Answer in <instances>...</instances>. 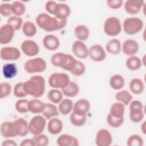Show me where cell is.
<instances>
[{"instance_id":"cell-1","label":"cell","mask_w":146,"mask_h":146,"mask_svg":"<svg viewBox=\"0 0 146 146\" xmlns=\"http://www.w3.org/2000/svg\"><path fill=\"white\" fill-rule=\"evenodd\" d=\"M37 25L46 31L51 32L63 29L67 25V20H60L46 13L39 14L35 19Z\"/></svg>"},{"instance_id":"cell-2","label":"cell","mask_w":146,"mask_h":146,"mask_svg":"<svg viewBox=\"0 0 146 146\" xmlns=\"http://www.w3.org/2000/svg\"><path fill=\"white\" fill-rule=\"evenodd\" d=\"M45 84L44 77L40 75H35L23 82V87L27 95L39 98L44 93Z\"/></svg>"},{"instance_id":"cell-3","label":"cell","mask_w":146,"mask_h":146,"mask_svg":"<svg viewBox=\"0 0 146 146\" xmlns=\"http://www.w3.org/2000/svg\"><path fill=\"white\" fill-rule=\"evenodd\" d=\"M144 27V22L139 17H133L126 18L123 23L124 32L128 35H134L139 33Z\"/></svg>"},{"instance_id":"cell-4","label":"cell","mask_w":146,"mask_h":146,"mask_svg":"<svg viewBox=\"0 0 146 146\" xmlns=\"http://www.w3.org/2000/svg\"><path fill=\"white\" fill-rule=\"evenodd\" d=\"M103 30L104 33L110 36H116L122 30L121 23L117 17H110L104 21Z\"/></svg>"},{"instance_id":"cell-5","label":"cell","mask_w":146,"mask_h":146,"mask_svg":"<svg viewBox=\"0 0 146 146\" xmlns=\"http://www.w3.org/2000/svg\"><path fill=\"white\" fill-rule=\"evenodd\" d=\"M68 75L64 72H54L51 74L48 79L49 86L52 88L62 89L70 82Z\"/></svg>"},{"instance_id":"cell-6","label":"cell","mask_w":146,"mask_h":146,"mask_svg":"<svg viewBox=\"0 0 146 146\" xmlns=\"http://www.w3.org/2000/svg\"><path fill=\"white\" fill-rule=\"evenodd\" d=\"M47 63L44 59L37 57L30 59L24 64L25 70L29 74L42 72L46 70Z\"/></svg>"},{"instance_id":"cell-7","label":"cell","mask_w":146,"mask_h":146,"mask_svg":"<svg viewBox=\"0 0 146 146\" xmlns=\"http://www.w3.org/2000/svg\"><path fill=\"white\" fill-rule=\"evenodd\" d=\"M129 105L130 120L135 123L141 121L144 117L143 103L138 100H133Z\"/></svg>"},{"instance_id":"cell-8","label":"cell","mask_w":146,"mask_h":146,"mask_svg":"<svg viewBox=\"0 0 146 146\" xmlns=\"http://www.w3.org/2000/svg\"><path fill=\"white\" fill-rule=\"evenodd\" d=\"M46 125V119L43 116L36 115L33 117L29 122V132L34 136L42 133Z\"/></svg>"},{"instance_id":"cell-9","label":"cell","mask_w":146,"mask_h":146,"mask_svg":"<svg viewBox=\"0 0 146 146\" xmlns=\"http://www.w3.org/2000/svg\"><path fill=\"white\" fill-rule=\"evenodd\" d=\"M21 53L18 48L14 47L6 46L1 49L0 56L5 61H13L19 59Z\"/></svg>"},{"instance_id":"cell-10","label":"cell","mask_w":146,"mask_h":146,"mask_svg":"<svg viewBox=\"0 0 146 146\" xmlns=\"http://www.w3.org/2000/svg\"><path fill=\"white\" fill-rule=\"evenodd\" d=\"M21 49L25 55L29 57L38 55L39 52V47L38 43L31 39H26L23 41L21 44Z\"/></svg>"},{"instance_id":"cell-11","label":"cell","mask_w":146,"mask_h":146,"mask_svg":"<svg viewBox=\"0 0 146 146\" xmlns=\"http://www.w3.org/2000/svg\"><path fill=\"white\" fill-rule=\"evenodd\" d=\"M112 136L107 129H99L96 135L95 144L98 146H109L112 143Z\"/></svg>"},{"instance_id":"cell-12","label":"cell","mask_w":146,"mask_h":146,"mask_svg":"<svg viewBox=\"0 0 146 146\" xmlns=\"http://www.w3.org/2000/svg\"><path fill=\"white\" fill-rule=\"evenodd\" d=\"M88 56L94 62H102L106 58V52L102 46L95 44L90 47Z\"/></svg>"},{"instance_id":"cell-13","label":"cell","mask_w":146,"mask_h":146,"mask_svg":"<svg viewBox=\"0 0 146 146\" xmlns=\"http://www.w3.org/2000/svg\"><path fill=\"white\" fill-rule=\"evenodd\" d=\"M15 34L14 29L9 24L3 25L0 28V43L6 44L11 42Z\"/></svg>"},{"instance_id":"cell-14","label":"cell","mask_w":146,"mask_h":146,"mask_svg":"<svg viewBox=\"0 0 146 146\" xmlns=\"http://www.w3.org/2000/svg\"><path fill=\"white\" fill-rule=\"evenodd\" d=\"M144 5L145 2L143 0H128L124 2V7L128 14L135 15L140 11Z\"/></svg>"},{"instance_id":"cell-15","label":"cell","mask_w":146,"mask_h":146,"mask_svg":"<svg viewBox=\"0 0 146 146\" xmlns=\"http://www.w3.org/2000/svg\"><path fill=\"white\" fill-rule=\"evenodd\" d=\"M121 50L123 53L127 56L135 55L139 50L138 42L133 39H128L124 40L121 45Z\"/></svg>"},{"instance_id":"cell-16","label":"cell","mask_w":146,"mask_h":146,"mask_svg":"<svg viewBox=\"0 0 146 146\" xmlns=\"http://www.w3.org/2000/svg\"><path fill=\"white\" fill-rule=\"evenodd\" d=\"M73 54L78 58L84 59L88 56V51L86 44L82 41L75 40L72 44Z\"/></svg>"},{"instance_id":"cell-17","label":"cell","mask_w":146,"mask_h":146,"mask_svg":"<svg viewBox=\"0 0 146 146\" xmlns=\"http://www.w3.org/2000/svg\"><path fill=\"white\" fill-rule=\"evenodd\" d=\"M90 108L91 104L88 100L80 99L74 104L72 112L78 115L84 116L88 112Z\"/></svg>"},{"instance_id":"cell-18","label":"cell","mask_w":146,"mask_h":146,"mask_svg":"<svg viewBox=\"0 0 146 146\" xmlns=\"http://www.w3.org/2000/svg\"><path fill=\"white\" fill-rule=\"evenodd\" d=\"M13 122L17 136L24 137L29 133V122L23 117H19Z\"/></svg>"},{"instance_id":"cell-19","label":"cell","mask_w":146,"mask_h":146,"mask_svg":"<svg viewBox=\"0 0 146 146\" xmlns=\"http://www.w3.org/2000/svg\"><path fill=\"white\" fill-rule=\"evenodd\" d=\"M44 47L49 51L57 50L60 46L59 38L54 34H47L45 35L42 40Z\"/></svg>"},{"instance_id":"cell-20","label":"cell","mask_w":146,"mask_h":146,"mask_svg":"<svg viewBox=\"0 0 146 146\" xmlns=\"http://www.w3.org/2000/svg\"><path fill=\"white\" fill-rule=\"evenodd\" d=\"M70 14L71 9L70 6L66 3H60L57 4L54 13V15L58 19L67 20Z\"/></svg>"},{"instance_id":"cell-21","label":"cell","mask_w":146,"mask_h":146,"mask_svg":"<svg viewBox=\"0 0 146 146\" xmlns=\"http://www.w3.org/2000/svg\"><path fill=\"white\" fill-rule=\"evenodd\" d=\"M56 144L59 146H78V139L71 135L62 134L56 139Z\"/></svg>"},{"instance_id":"cell-22","label":"cell","mask_w":146,"mask_h":146,"mask_svg":"<svg viewBox=\"0 0 146 146\" xmlns=\"http://www.w3.org/2000/svg\"><path fill=\"white\" fill-rule=\"evenodd\" d=\"M47 130L52 135H58L63 129V124L62 120L58 117L50 119L47 124Z\"/></svg>"},{"instance_id":"cell-23","label":"cell","mask_w":146,"mask_h":146,"mask_svg":"<svg viewBox=\"0 0 146 146\" xmlns=\"http://www.w3.org/2000/svg\"><path fill=\"white\" fill-rule=\"evenodd\" d=\"M1 133L5 138L15 137L17 136L13 122L5 121L1 125Z\"/></svg>"},{"instance_id":"cell-24","label":"cell","mask_w":146,"mask_h":146,"mask_svg":"<svg viewBox=\"0 0 146 146\" xmlns=\"http://www.w3.org/2000/svg\"><path fill=\"white\" fill-rule=\"evenodd\" d=\"M45 104L44 102L38 99V98H34L29 101V111L32 113L39 114L43 112Z\"/></svg>"},{"instance_id":"cell-25","label":"cell","mask_w":146,"mask_h":146,"mask_svg":"<svg viewBox=\"0 0 146 146\" xmlns=\"http://www.w3.org/2000/svg\"><path fill=\"white\" fill-rule=\"evenodd\" d=\"M74 34L78 40L83 42L89 38L90 31L86 25H79L75 27Z\"/></svg>"},{"instance_id":"cell-26","label":"cell","mask_w":146,"mask_h":146,"mask_svg":"<svg viewBox=\"0 0 146 146\" xmlns=\"http://www.w3.org/2000/svg\"><path fill=\"white\" fill-rule=\"evenodd\" d=\"M67 54L58 52L53 54L51 57V62L54 66L62 67L66 64L68 59Z\"/></svg>"},{"instance_id":"cell-27","label":"cell","mask_w":146,"mask_h":146,"mask_svg":"<svg viewBox=\"0 0 146 146\" xmlns=\"http://www.w3.org/2000/svg\"><path fill=\"white\" fill-rule=\"evenodd\" d=\"M63 95L68 98L75 97L79 92V85L74 81H70L69 84L64 88L61 90Z\"/></svg>"},{"instance_id":"cell-28","label":"cell","mask_w":146,"mask_h":146,"mask_svg":"<svg viewBox=\"0 0 146 146\" xmlns=\"http://www.w3.org/2000/svg\"><path fill=\"white\" fill-rule=\"evenodd\" d=\"M106 51L112 55H116L120 53L121 50L120 41L116 38H113L108 41L106 45Z\"/></svg>"},{"instance_id":"cell-29","label":"cell","mask_w":146,"mask_h":146,"mask_svg":"<svg viewBox=\"0 0 146 146\" xmlns=\"http://www.w3.org/2000/svg\"><path fill=\"white\" fill-rule=\"evenodd\" d=\"M130 91L134 94L139 95L143 92L145 86L142 80L138 78H135L131 80L129 84Z\"/></svg>"},{"instance_id":"cell-30","label":"cell","mask_w":146,"mask_h":146,"mask_svg":"<svg viewBox=\"0 0 146 146\" xmlns=\"http://www.w3.org/2000/svg\"><path fill=\"white\" fill-rule=\"evenodd\" d=\"M74 103L72 101L68 98L63 99L58 104V108L59 112L62 115H67L72 111Z\"/></svg>"},{"instance_id":"cell-31","label":"cell","mask_w":146,"mask_h":146,"mask_svg":"<svg viewBox=\"0 0 146 146\" xmlns=\"http://www.w3.org/2000/svg\"><path fill=\"white\" fill-rule=\"evenodd\" d=\"M110 86L114 90L119 91L123 88L125 84L124 77L118 74L113 75L110 79Z\"/></svg>"},{"instance_id":"cell-32","label":"cell","mask_w":146,"mask_h":146,"mask_svg":"<svg viewBox=\"0 0 146 146\" xmlns=\"http://www.w3.org/2000/svg\"><path fill=\"white\" fill-rule=\"evenodd\" d=\"M59 112L58 107L55 104L50 103H46L42 114L46 119L50 120L51 118L56 117L59 115Z\"/></svg>"},{"instance_id":"cell-33","label":"cell","mask_w":146,"mask_h":146,"mask_svg":"<svg viewBox=\"0 0 146 146\" xmlns=\"http://www.w3.org/2000/svg\"><path fill=\"white\" fill-rule=\"evenodd\" d=\"M18 68L15 63H6L2 67V74L6 79H11L16 76Z\"/></svg>"},{"instance_id":"cell-34","label":"cell","mask_w":146,"mask_h":146,"mask_svg":"<svg viewBox=\"0 0 146 146\" xmlns=\"http://www.w3.org/2000/svg\"><path fill=\"white\" fill-rule=\"evenodd\" d=\"M115 99L117 102H120L126 106L129 105L130 102L132 100L133 97L129 91L123 90L119 91L116 93Z\"/></svg>"},{"instance_id":"cell-35","label":"cell","mask_w":146,"mask_h":146,"mask_svg":"<svg viewBox=\"0 0 146 146\" xmlns=\"http://www.w3.org/2000/svg\"><path fill=\"white\" fill-rule=\"evenodd\" d=\"M124 112L125 106L120 102L114 103L110 107V113L115 117H124Z\"/></svg>"},{"instance_id":"cell-36","label":"cell","mask_w":146,"mask_h":146,"mask_svg":"<svg viewBox=\"0 0 146 146\" xmlns=\"http://www.w3.org/2000/svg\"><path fill=\"white\" fill-rule=\"evenodd\" d=\"M142 65L141 59L135 55L131 56L125 61L126 67L131 71H136L140 68Z\"/></svg>"},{"instance_id":"cell-37","label":"cell","mask_w":146,"mask_h":146,"mask_svg":"<svg viewBox=\"0 0 146 146\" xmlns=\"http://www.w3.org/2000/svg\"><path fill=\"white\" fill-rule=\"evenodd\" d=\"M22 30L25 36L27 37H32L36 34L37 28L33 22L31 21H26L23 24Z\"/></svg>"},{"instance_id":"cell-38","label":"cell","mask_w":146,"mask_h":146,"mask_svg":"<svg viewBox=\"0 0 146 146\" xmlns=\"http://www.w3.org/2000/svg\"><path fill=\"white\" fill-rule=\"evenodd\" d=\"M47 98L53 104H59L63 99V94L59 89L52 88L48 91Z\"/></svg>"},{"instance_id":"cell-39","label":"cell","mask_w":146,"mask_h":146,"mask_svg":"<svg viewBox=\"0 0 146 146\" xmlns=\"http://www.w3.org/2000/svg\"><path fill=\"white\" fill-rule=\"evenodd\" d=\"M11 10L12 13L14 15L21 17L25 14L26 11V6L23 2L15 1L11 3Z\"/></svg>"},{"instance_id":"cell-40","label":"cell","mask_w":146,"mask_h":146,"mask_svg":"<svg viewBox=\"0 0 146 146\" xmlns=\"http://www.w3.org/2000/svg\"><path fill=\"white\" fill-rule=\"evenodd\" d=\"M70 120L72 124L74 125L76 127H81L86 123L87 120V116L86 115H78L72 112L70 115Z\"/></svg>"},{"instance_id":"cell-41","label":"cell","mask_w":146,"mask_h":146,"mask_svg":"<svg viewBox=\"0 0 146 146\" xmlns=\"http://www.w3.org/2000/svg\"><path fill=\"white\" fill-rule=\"evenodd\" d=\"M29 101V100L25 99L18 100L15 104V108L16 111L21 113H25L29 112L28 108Z\"/></svg>"},{"instance_id":"cell-42","label":"cell","mask_w":146,"mask_h":146,"mask_svg":"<svg viewBox=\"0 0 146 146\" xmlns=\"http://www.w3.org/2000/svg\"><path fill=\"white\" fill-rule=\"evenodd\" d=\"M143 139L137 134H133L129 136L127 141V145L128 146H143Z\"/></svg>"},{"instance_id":"cell-43","label":"cell","mask_w":146,"mask_h":146,"mask_svg":"<svg viewBox=\"0 0 146 146\" xmlns=\"http://www.w3.org/2000/svg\"><path fill=\"white\" fill-rule=\"evenodd\" d=\"M7 23L11 25L15 30H19L22 27L23 24L22 18L21 17L15 15L10 17L7 21Z\"/></svg>"},{"instance_id":"cell-44","label":"cell","mask_w":146,"mask_h":146,"mask_svg":"<svg viewBox=\"0 0 146 146\" xmlns=\"http://www.w3.org/2000/svg\"><path fill=\"white\" fill-rule=\"evenodd\" d=\"M124 117L117 118L113 116L110 113L107 116V122L108 124L113 128H118L120 127L124 123Z\"/></svg>"},{"instance_id":"cell-45","label":"cell","mask_w":146,"mask_h":146,"mask_svg":"<svg viewBox=\"0 0 146 146\" xmlns=\"http://www.w3.org/2000/svg\"><path fill=\"white\" fill-rule=\"evenodd\" d=\"M33 139L36 146H46L49 144V139L45 134L40 133L39 135H34Z\"/></svg>"},{"instance_id":"cell-46","label":"cell","mask_w":146,"mask_h":146,"mask_svg":"<svg viewBox=\"0 0 146 146\" xmlns=\"http://www.w3.org/2000/svg\"><path fill=\"white\" fill-rule=\"evenodd\" d=\"M86 70V66L83 63L80 61L77 60L76 63L74 68L70 71V72L75 76H82L83 75Z\"/></svg>"},{"instance_id":"cell-47","label":"cell","mask_w":146,"mask_h":146,"mask_svg":"<svg viewBox=\"0 0 146 146\" xmlns=\"http://www.w3.org/2000/svg\"><path fill=\"white\" fill-rule=\"evenodd\" d=\"M1 93L0 98L3 99L9 96L11 92V85L7 82H2L0 84Z\"/></svg>"},{"instance_id":"cell-48","label":"cell","mask_w":146,"mask_h":146,"mask_svg":"<svg viewBox=\"0 0 146 146\" xmlns=\"http://www.w3.org/2000/svg\"><path fill=\"white\" fill-rule=\"evenodd\" d=\"M13 92L14 95L17 98H22L26 97L27 96V94H26L24 90L23 82H19L17 83L14 87Z\"/></svg>"},{"instance_id":"cell-49","label":"cell","mask_w":146,"mask_h":146,"mask_svg":"<svg viewBox=\"0 0 146 146\" xmlns=\"http://www.w3.org/2000/svg\"><path fill=\"white\" fill-rule=\"evenodd\" d=\"M0 14L3 17H10L12 13L11 4L3 3L0 5Z\"/></svg>"},{"instance_id":"cell-50","label":"cell","mask_w":146,"mask_h":146,"mask_svg":"<svg viewBox=\"0 0 146 146\" xmlns=\"http://www.w3.org/2000/svg\"><path fill=\"white\" fill-rule=\"evenodd\" d=\"M77 60L71 55H68V59L66 64L62 67V69L67 71H71L75 67L76 63Z\"/></svg>"},{"instance_id":"cell-51","label":"cell","mask_w":146,"mask_h":146,"mask_svg":"<svg viewBox=\"0 0 146 146\" xmlns=\"http://www.w3.org/2000/svg\"><path fill=\"white\" fill-rule=\"evenodd\" d=\"M107 5L112 9H118L120 8L123 4V0H108L107 1Z\"/></svg>"},{"instance_id":"cell-52","label":"cell","mask_w":146,"mask_h":146,"mask_svg":"<svg viewBox=\"0 0 146 146\" xmlns=\"http://www.w3.org/2000/svg\"><path fill=\"white\" fill-rule=\"evenodd\" d=\"M57 4L58 3L55 1H48L45 4V9L49 14L54 15V13Z\"/></svg>"},{"instance_id":"cell-53","label":"cell","mask_w":146,"mask_h":146,"mask_svg":"<svg viewBox=\"0 0 146 146\" xmlns=\"http://www.w3.org/2000/svg\"><path fill=\"white\" fill-rule=\"evenodd\" d=\"M20 146H35V143L33 139H25L19 143Z\"/></svg>"},{"instance_id":"cell-54","label":"cell","mask_w":146,"mask_h":146,"mask_svg":"<svg viewBox=\"0 0 146 146\" xmlns=\"http://www.w3.org/2000/svg\"><path fill=\"white\" fill-rule=\"evenodd\" d=\"M18 144L15 141L7 138V139L3 141L2 143V146H17Z\"/></svg>"},{"instance_id":"cell-55","label":"cell","mask_w":146,"mask_h":146,"mask_svg":"<svg viewBox=\"0 0 146 146\" xmlns=\"http://www.w3.org/2000/svg\"><path fill=\"white\" fill-rule=\"evenodd\" d=\"M145 123H146V121H144L141 124V130L144 134H145V133H146L145 132Z\"/></svg>"}]
</instances>
